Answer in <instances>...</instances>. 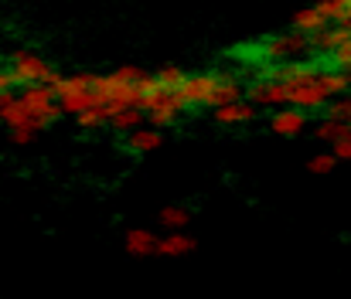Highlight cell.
Here are the masks:
<instances>
[{
    "label": "cell",
    "instance_id": "obj_1",
    "mask_svg": "<svg viewBox=\"0 0 351 299\" xmlns=\"http://www.w3.org/2000/svg\"><path fill=\"white\" fill-rule=\"evenodd\" d=\"M178 102L181 109H191V105H208V109H219L226 102H239L242 99V86L235 75H222V72H198V75H184L178 82Z\"/></svg>",
    "mask_w": 351,
    "mask_h": 299
},
{
    "label": "cell",
    "instance_id": "obj_2",
    "mask_svg": "<svg viewBox=\"0 0 351 299\" xmlns=\"http://www.w3.org/2000/svg\"><path fill=\"white\" fill-rule=\"evenodd\" d=\"M143 72L133 68V65H123L110 75H96V105H106L110 116L117 109L126 105H136L140 109V86H143Z\"/></svg>",
    "mask_w": 351,
    "mask_h": 299
},
{
    "label": "cell",
    "instance_id": "obj_3",
    "mask_svg": "<svg viewBox=\"0 0 351 299\" xmlns=\"http://www.w3.org/2000/svg\"><path fill=\"white\" fill-rule=\"evenodd\" d=\"M140 109H143V119H150V122L160 129V126H171V122L178 119L181 102H178V92H174V89H167V86H160L154 75H147L143 86H140Z\"/></svg>",
    "mask_w": 351,
    "mask_h": 299
},
{
    "label": "cell",
    "instance_id": "obj_4",
    "mask_svg": "<svg viewBox=\"0 0 351 299\" xmlns=\"http://www.w3.org/2000/svg\"><path fill=\"white\" fill-rule=\"evenodd\" d=\"M55 102L62 112H86L89 105H96V75L82 72V75H69V79H58L55 86Z\"/></svg>",
    "mask_w": 351,
    "mask_h": 299
},
{
    "label": "cell",
    "instance_id": "obj_5",
    "mask_svg": "<svg viewBox=\"0 0 351 299\" xmlns=\"http://www.w3.org/2000/svg\"><path fill=\"white\" fill-rule=\"evenodd\" d=\"M10 79L17 86H55L62 75L48 65V58L34 55V51H14L10 55Z\"/></svg>",
    "mask_w": 351,
    "mask_h": 299
},
{
    "label": "cell",
    "instance_id": "obj_6",
    "mask_svg": "<svg viewBox=\"0 0 351 299\" xmlns=\"http://www.w3.org/2000/svg\"><path fill=\"white\" fill-rule=\"evenodd\" d=\"M307 51H311V38H304V34H297V31L276 34V38H269V41L263 44V58H266L269 65H290V62H297V58L307 55Z\"/></svg>",
    "mask_w": 351,
    "mask_h": 299
},
{
    "label": "cell",
    "instance_id": "obj_7",
    "mask_svg": "<svg viewBox=\"0 0 351 299\" xmlns=\"http://www.w3.org/2000/svg\"><path fill=\"white\" fill-rule=\"evenodd\" d=\"M249 99H252V105L283 109V105H290V86L280 79H256L249 86Z\"/></svg>",
    "mask_w": 351,
    "mask_h": 299
},
{
    "label": "cell",
    "instance_id": "obj_8",
    "mask_svg": "<svg viewBox=\"0 0 351 299\" xmlns=\"http://www.w3.org/2000/svg\"><path fill=\"white\" fill-rule=\"evenodd\" d=\"M21 102H24L31 112H38L48 126L62 116V109H58V102H55V89H51V86H24Z\"/></svg>",
    "mask_w": 351,
    "mask_h": 299
},
{
    "label": "cell",
    "instance_id": "obj_9",
    "mask_svg": "<svg viewBox=\"0 0 351 299\" xmlns=\"http://www.w3.org/2000/svg\"><path fill=\"white\" fill-rule=\"evenodd\" d=\"M0 122H7L10 129H34V133H41V129L48 126V122H45L38 112H31V109L17 99V96H14V99L0 109Z\"/></svg>",
    "mask_w": 351,
    "mask_h": 299
},
{
    "label": "cell",
    "instance_id": "obj_10",
    "mask_svg": "<svg viewBox=\"0 0 351 299\" xmlns=\"http://www.w3.org/2000/svg\"><path fill=\"white\" fill-rule=\"evenodd\" d=\"M348 38H351V24L324 27L321 34H314V38H311V51H317V55H335V51H338Z\"/></svg>",
    "mask_w": 351,
    "mask_h": 299
},
{
    "label": "cell",
    "instance_id": "obj_11",
    "mask_svg": "<svg viewBox=\"0 0 351 299\" xmlns=\"http://www.w3.org/2000/svg\"><path fill=\"white\" fill-rule=\"evenodd\" d=\"M212 116H215V122H222V126H239V122H252L256 119V105L252 102H226V105H219V109H212Z\"/></svg>",
    "mask_w": 351,
    "mask_h": 299
},
{
    "label": "cell",
    "instance_id": "obj_12",
    "mask_svg": "<svg viewBox=\"0 0 351 299\" xmlns=\"http://www.w3.org/2000/svg\"><path fill=\"white\" fill-rule=\"evenodd\" d=\"M304 126H307V112L290 109V105L269 119V129H273L276 136H297V133H304Z\"/></svg>",
    "mask_w": 351,
    "mask_h": 299
},
{
    "label": "cell",
    "instance_id": "obj_13",
    "mask_svg": "<svg viewBox=\"0 0 351 299\" xmlns=\"http://www.w3.org/2000/svg\"><path fill=\"white\" fill-rule=\"evenodd\" d=\"M324 27H328V21H324V14H321L317 7H304V10H297V17H293V31L304 34V38H314V34H321Z\"/></svg>",
    "mask_w": 351,
    "mask_h": 299
},
{
    "label": "cell",
    "instance_id": "obj_14",
    "mask_svg": "<svg viewBox=\"0 0 351 299\" xmlns=\"http://www.w3.org/2000/svg\"><path fill=\"white\" fill-rule=\"evenodd\" d=\"M195 252V238L184 235V231H174L167 238H157V252L154 255H167V259H178V255H188Z\"/></svg>",
    "mask_w": 351,
    "mask_h": 299
},
{
    "label": "cell",
    "instance_id": "obj_15",
    "mask_svg": "<svg viewBox=\"0 0 351 299\" xmlns=\"http://www.w3.org/2000/svg\"><path fill=\"white\" fill-rule=\"evenodd\" d=\"M164 143V136H160V129L157 126H150V129H133L130 133V140H126V150L130 153H150V150H157Z\"/></svg>",
    "mask_w": 351,
    "mask_h": 299
},
{
    "label": "cell",
    "instance_id": "obj_16",
    "mask_svg": "<svg viewBox=\"0 0 351 299\" xmlns=\"http://www.w3.org/2000/svg\"><path fill=\"white\" fill-rule=\"evenodd\" d=\"M123 245H126L130 255H154L157 252V235L147 231V228H133V231H126Z\"/></svg>",
    "mask_w": 351,
    "mask_h": 299
},
{
    "label": "cell",
    "instance_id": "obj_17",
    "mask_svg": "<svg viewBox=\"0 0 351 299\" xmlns=\"http://www.w3.org/2000/svg\"><path fill=\"white\" fill-rule=\"evenodd\" d=\"M110 126H113L117 133H133V129H140V126H143V109H136V105L117 109V112L110 116Z\"/></svg>",
    "mask_w": 351,
    "mask_h": 299
},
{
    "label": "cell",
    "instance_id": "obj_18",
    "mask_svg": "<svg viewBox=\"0 0 351 299\" xmlns=\"http://www.w3.org/2000/svg\"><path fill=\"white\" fill-rule=\"evenodd\" d=\"M314 7L324 14V21H338V24H351V0H314Z\"/></svg>",
    "mask_w": 351,
    "mask_h": 299
},
{
    "label": "cell",
    "instance_id": "obj_19",
    "mask_svg": "<svg viewBox=\"0 0 351 299\" xmlns=\"http://www.w3.org/2000/svg\"><path fill=\"white\" fill-rule=\"evenodd\" d=\"M75 122H79L82 129H99L103 122H110V109H106V105H89L86 112L75 116Z\"/></svg>",
    "mask_w": 351,
    "mask_h": 299
},
{
    "label": "cell",
    "instance_id": "obj_20",
    "mask_svg": "<svg viewBox=\"0 0 351 299\" xmlns=\"http://www.w3.org/2000/svg\"><path fill=\"white\" fill-rule=\"evenodd\" d=\"M188 221H191V211L188 207H164L160 211V224L171 228V231H184Z\"/></svg>",
    "mask_w": 351,
    "mask_h": 299
},
{
    "label": "cell",
    "instance_id": "obj_21",
    "mask_svg": "<svg viewBox=\"0 0 351 299\" xmlns=\"http://www.w3.org/2000/svg\"><path fill=\"white\" fill-rule=\"evenodd\" d=\"M345 126H348V122H338V119H328V116H324V119L314 126V136L324 140V143H338L341 133H345Z\"/></svg>",
    "mask_w": 351,
    "mask_h": 299
},
{
    "label": "cell",
    "instance_id": "obj_22",
    "mask_svg": "<svg viewBox=\"0 0 351 299\" xmlns=\"http://www.w3.org/2000/svg\"><path fill=\"white\" fill-rule=\"evenodd\" d=\"M324 116H328V119H338V122H348L351 126V96L331 99L328 105H324Z\"/></svg>",
    "mask_w": 351,
    "mask_h": 299
},
{
    "label": "cell",
    "instance_id": "obj_23",
    "mask_svg": "<svg viewBox=\"0 0 351 299\" xmlns=\"http://www.w3.org/2000/svg\"><path fill=\"white\" fill-rule=\"evenodd\" d=\"M335 164H338V157H335V153H321V157H314V160H311V174H331V170H335Z\"/></svg>",
    "mask_w": 351,
    "mask_h": 299
},
{
    "label": "cell",
    "instance_id": "obj_24",
    "mask_svg": "<svg viewBox=\"0 0 351 299\" xmlns=\"http://www.w3.org/2000/svg\"><path fill=\"white\" fill-rule=\"evenodd\" d=\"M348 150H351V126H345V133H341V140L335 143V157L341 160V157H345Z\"/></svg>",
    "mask_w": 351,
    "mask_h": 299
},
{
    "label": "cell",
    "instance_id": "obj_25",
    "mask_svg": "<svg viewBox=\"0 0 351 299\" xmlns=\"http://www.w3.org/2000/svg\"><path fill=\"white\" fill-rule=\"evenodd\" d=\"M34 136H38L34 129H10V140H14L17 146H27V143H31Z\"/></svg>",
    "mask_w": 351,
    "mask_h": 299
},
{
    "label": "cell",
    "instance_id": "obj_26",
    "mask_svg": "<svg viewBox=\"0 0 351 299\" xmlns=\"http://www.w3.org/2000/svg\"><path fill=\"white\" fill-rule=\"evenodd\" d=\"M10 86H14V79H10V72H3V68H0V92H7Z\"/></svg>",
    "mask_w": 351,
    "mask_h": 299
},
{
    "label": "cell",
    "instance_id": "obj_27",
    "mask_svg": "<svg viewBox=\"0 0 351 299\" xmlns=\"http://www.w3.org/2000/svg\"><path fill=\"white\" fill-rule=\"evenodd\" d=\"M10 99H14V92H10V89H7V92H0V109H3Z\"/></svg>",
    "mask_w": 351,
    "mask_h": 299
},
{
    "label": "cell",
    "instance_id": "obj_28",
    "mask_svg": "<svg viewBox=\"0 0 351 299\" xmlns=\"http://www.w3.org/2000/svg\"><path fill=\"white\" fill-rule=\"evenodd\" d=\"M341 160H351V150H348V153H345V157H341Z\"/></svg>",
    "mask_w": 351,
    "mask_h": 299
}]
</instances>
